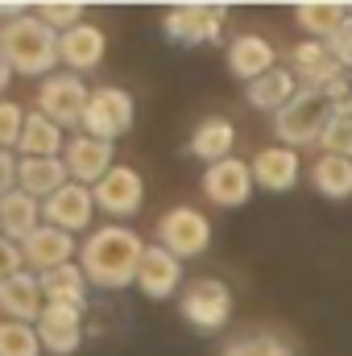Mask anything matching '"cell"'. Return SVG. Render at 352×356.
Returning a JSON list of instances; mask_svg holds the SVG:
<instances>
[{"label":"cell","mask_w":352,"mask_h":356,"mask_svg":"<svg viewBox=\"0 0 352 356\" xmlns=\"http://www.w3.org/2000/svg\"><path fill=\"white\" fill-rule=\"evenodd\" d=\"M253 166L241 162V158H224L216 166L203 170V195L216 203V207H245L249 195H253Z\"/></svg>","instance_id":"obj_11"},{"label":"cell","mask_w":352,"mask_h":356,"mask_svg":"<svg viewBox=\"0 0 352 356\" xmlns=\"http://www.w3.org/2000/svg\"><path fill=\"white\" fill-rule=\"evenodd\" d=\"M42 228V203L33 199V195H25V191H13V195H4L0 199V236H8V241H25L29 232H38Z\"/></svg>","instance_id":"obj_23"},{"label":"cell","mask_w":352,"mask_h":356,"mask_svg":"<svg viewBox=\"0 0 352 356\" xmlns=\"http://www.w3.org/2000/svg\"><path fill=\"white\" fill-rule=\"evenodd\" d=\"M220 356H294V348L278 336H245V340H232Z\"/></svg>","instance_id":"obj_32"},{"label":"cell","mask_w":352,"mask_h":356,"mask_svg":"<svg viewBox=\"0 0 352 356\" xmlns=\"http://www.w3.org/2000/svg\"><path fill=\"white\" fill-rule=\"evenodd\" d=\"M91 195H95L99 211H108L112 220H129L145 203V182H141V175L133 166H112L108 175L91 186Z\"/></svg>","instance_id":"obj_9"},{"label":"cell","mask_w":352,"mask_h":356,"mask_svg":"<svg viewBox=\"0 0 352 356\" xmlns=\"http://www.w3.org/2000/svg\"><path fill=\"white\" fill-rule=\"evenodd\" d=\"M332 112H336V108H332L319 91H298V95L273 116V133H278V141H286L290 149H298V145H319V137H323Z\"/></svg>","instance_id":"obj_3"},{"label":"cell","mask_w":352,"mask_h":356,"mask_svg":"<svg viewBox=\"0 0 352 356\" xmlns=\"http://www.w3.org/2000/svg\"><path fill=\"white\" fill-rule=\"evenodd\" d=\"M17 166H21V158L13 149H0V199L17 191Z\"/></svg>","instance_id":"obj_36"},{"label":"cell","mask_w":352,"mask_h":356,"mask_svg":"<svg viewBox=\"0 0 352 356\" xmlns=\"http://www.w3.org/2000/svg\"><path fill=\"white\" fill-rule=\"evenodd\" d=\"M232 145H237V129H232L228 116H207V120L191 133V154L203 158L207 166L232 158Z\"/></svg>","instance_id":"obj_24"},{"label":"cell","mask_w":352,"mask_h":356,"mask_svg":"<svg viewBox=\"0 0 352 356\" xmlns=\"http://www.w3.org/2000/svg\"><path fill=\"white\" fill-rule=\"evenodd\" d=\"M319 149L336 154V158H352V112H332V120L319 137Z\"/></svg>","instance_id":"obj_31"},{"label":"cell","mask_w":352,"mask_h":356,"mask_svg":"<svg viewBox=\"0 0 352 356\" xmlns=\"http://www.w3.org/2000/svg\"><path fill=\"white\" fill-rule=\"evenodd\" d=\"M83 8L88 4H79V0H46V4H33V13L63 38L67 29H75V25H83Z\"/></svg>","instance_id":"obj_30"},{"label":"cell","mask_w":352,"mask_h":356,"mask_svg":"<svg viewBox=\"0 0 352 356\" xmlns=\"http://www.w3.org/2000/svg\"><path fill=\"white\" fill-rule=\"evenodd\" d=\"M46 311V294H42V277L38 273H17L8 282H0V315L13 323H38Z\"/></svg>","instance_id":"obj_15"},{"label":"cell","mask_w":352,"mask_h":356,"mask_svg":"<svg viewBox=\"0 0 352 356\" xmlns=\"http://www.w3.org/2000/svg\"><path fill=\"white\" fill-rule=\"evenodd\" d=\"M311 182H315V191L328 195V199H349L352 195V158L323 154V158L311 166Z\"/></svg>","instance_id":"obj_28"},{"label":"cell","mask_w":352,"mask_h":356,"mask_svg":"<svg viewBox=\"0 0 352 356\" xmlns=\"http://www.w3.org/2000/svg\"><path fill=\"white\" fill-rule=\"evenodd\" d=\"M104 50H108V38H104V29L91 25V21L67 29V33L58 38V58H63V67H67L71 75L95 71V67L104 63Z\"/></svg>","instance_id":"obj_16"},{"label":"cell","mask_w":352,"mask_h":356,"mask_svg":"<svg viewBox=\"0 0 352 356\" xmlns=\"http://www.w3.org/2000/svg\"><path fill=\"white\" fill-rule=\"evenodd\" d=\"M13 67H8V58H4V50H0V99H4V91H8V83H13Z\"/></svg>","instance_id":"obj_37"},{"label":"cell","mask_w":352,"mask_h":356,"mask_svg":"<svg viewBox=\"0 0 352 356\" xmlns=\"http://www.w3.org/2000/svg\"><path fill=\"white\" fill-rule=\"evenodd\" d=\"M88 286H91V282H88V273H83V266H79V261L42 273V294H46V302L83 307V302H88Z\"/></svg>","instance_id":"obj_26"},{"label":"cell","mask_w":352,"mask_h":356,"mask_svg":"<svg viewBox=\"0 0 352 356\" xmlns=\"http://www.w3.org/2000/svg\"><path fill=\"white\" fill-rule=\"evenodd\" d=\"M99 207H95V195H91V186H79V182H67L58 195H50L46 203H42V224H50V228H63V232H83L91 224V216H95Z\"/></svg>","instance_id":"obj_12"},{"label":"cell","mask_w":352,"mask_h":356,"mask_svg":"<svg viewBox=\"0 0 352 356\" xmlns=\"http://www.w3.org/2000/svg\"><path fill=\"white\" fill-rule=\"evenodd\" d=\"M294 17H298V25L311 33V38H336V29L349 21V4H332V0H311V4H298L294 8Z\"/></svg>","instance_id":"obj_27"},{"label":"cell","mask_w":352,"mask_h":356,"mask_svg":"<svg viewBox=\"0 0 352 356\" xmlns=\"http://www.w3.org/2000/svg\"><path fill=\"white\" fill-rule=\"evenodd\" d=\"M67 129H58L50 116H42L38 108L25 112V129H21V141H17V154L21 158H63L67 149Z\"/></svg>","instance_id":"obj_22"},{"label":"cell","mask_w":352,"mask_h":356,"mask_svg":"<svg viewBox=\"0 0 352 356\" xmlns=\"http://www.w3.org/2000/svg\"><path fill=\"white\" fill-rule=\"evenodd\" d=\"M63 162H67L71 182H79V186H95L99 178L116 166V149H112L108 141H95V137H88V133H79V137L67 141Z\"/></svg>","instance_id":"obj_14"},{"label":"cell","mask_w":352,"mask_h":356,"mask_svg":"<svg viewBox=\"0 0 352 356\" xmlns=\"http://www.w3.org/2000/svg\"><path fill=\"white\" fill-rule=\"evenodd\" d=\"M42 336L33 323H13L0 319V356H42Z\"/></svg>","instance_id":"obj_29"},{"label":"cell","mask_w":352,"mask_h":356,"mask_svg":"<svg viewBox=\"0 0 352 356\" xmlns=\"http://www.w3.org/2000/svg\"><path fill=\"white\" fill-rule=\"evenodd\" d=\"M178 311L191 327L199 332H220L232 315V290L220 282V277H195L182 298H178Z\"/></svg>","instance_id":"obj_5"},{"label":"cell","mask_w":352,"mask_h":356,"mask_svg":"<svg viewBox=\"0 0 352 356\" xmlns=\"http://www.w3.org/2000/svg\"><path fill=\"white\" fill-rule=\"evenodd\" d=\"M290 63H294L290 71H294V79H298L303 91H323L328 83H336L344 75V67L332 58L328 42H303V46H294Z\"/></svg>","instance_id":"obj_17"},{"label":"cell","mask_w":352,"mask_h":356,"mask_svg":"<svg viewBox=\"0 0 352 356\" xmlns=\"http://www.w3.org/2000/svg\"><path fill=\"white\" fill-rule=\"evenodd\" d=\"M145 249L150 245L133 228L104 224V228H95L88 241L79 245V266H83L91 286H99V290H125V286L137 282V269H141Z\"/></svg>","instance_id":"obj_1"},{"label":"cell","mask_w":352,"mask_h":356,"mask_svg":"<svg viewBox=\"0 0 352 356\" xmlns=\"http://www.w3.org/2000/svg\"><path fill=\"white\" fill-rule=\"evenodd\" d=\"M88 99L91 91L83 83V75H71V71H54L38 83V112L50 116L58 129H83Z\"/></svg>","instance_id":"obj_4"},{"label":"cell","mask_w":352,"mask_h":356,"mask_svg":"<svg viewBox=\"0 0 352 356\" xmlns=\"http://www.w3.org/2000/svg\"><path fill=\"white\" fill-rule=\"evenodd\" d=\"M273 67H278V54H273V46L265 42L262 33H241V38L228 46V71H232L237 79H245V83L269 75Z\"/></svg>","instance_id":"obj_21"},{"label":"cell","mask_w":352,"mask_h":356,"mask_svg":"<svg viewBox=\"0 0 352 356\" xmlns=\"http://www.w3.org/2000/svg\"><path fill=\"white\" fill-rule=\"evenodd\" d=\"M67 182H71V175H67L63 158H21V166H17V191L33 195L38 203L58 195Z\"/></svg>","instance_id":"obj_19"},{"label":"cell","mask_w":352,"mask_h":356,"mask_svg":"<svg viewBox=\"0 0 352 356\" xmlns=\"http://www.w3.org/2000/svg\"><path fill=\"white\" fill-rule=\"evenodd\" d=\"M21 129H25V112H21V104L0 99V149H13V154H17Z\"/></svg>","instance_id":"obj_33"},{"label":"cell","mask_w":352,"mask_h":356,"mask_svg":"<svg viewBox=\"0 0 352 356\" xmlns=\"http://www.w3.org/2000/svg\"><path fill=\"white\" fill-rule=\"evenodd\" d=\"M0 50L17 75H42L46 79L63 63L58 58V33L38 13H25V17L0 25Z\"/></svg>","instance_id":"obj_2"},{"label":"cell","mask_w":352,"mask_h":356,"mask_svg":"<svg viewBox=\"0 0 352 356\" xmlns=\"http://www.w3.org/2000/svg\"><path fill=\"white\" fill-rule=\"evenodd\" d=\"M137 286L145 298H170L178 286H182V261H178L170 249L162 245H150L145 257H141V269H137Z\"/></svg>","instance_id":"obj_18"},{"label":"cell","mask_w":352,"mask_h":356,"mask_svg":"<svg viewBox=\"0 0 352 356\" xmlns=\"http://www.w3.org/2000/svg\"><path fill=\"white\" fill-rule=\"evenodd\" d=\"M224 21H228V8L224 4H175L166 13L162 29L175 42H182V46H207V42L220 38Z\"/></svg>","instance_id":"obj_8"},{"label":"cell","mask_w":352,"mask_h":356,"mask_svg":"<svg viewBox=\"0 0 352 356\" xmlns=\"http://www.w3.org/2000/svg\"><path fill=\"white\" fill-rule=\"evenodd\" d=\"M298 91H303V88H298L294 71H286V67H273L269 75L253 79L245 95H249V104H253V108H262V112H273V116H278V112H282V108H286V104H290Z\"/></svg>","instance_id":"obj_25"},{"label":"cell","mask_w":352,"mask_h":356,"mask_svg":"<svg viewBox=\"0 0 352 356\" xmlns=\"http://www.w3.org/2000/svg\"><path fill=\"white\" fill-rule=\"evenodd\" d=\"M75 257H79L75 236L63 232V228H50V224H42L38 232H29L21 241V261H25V269H33L38 277L50 273V269H58V266H71Z\"/></svg>","instance_id":"obj_10"},{"label":"cell","mask_w":352,"mask_h":356,"mask_svg":"<svg viewBox=\"0 0 352 356\" xmlns=\"http://www.w3.org/2000/svg\"><path fill=\"white\" fill-rule=\"evenodd\" d=\"M21 269H25V261H21V245L8 241V236H0V282L17 277Z\"/></svg>","instance_id":"obj_34"},{"label":"cell","mask_w":352,"mask_h":356,"mask_svg":"<svg viewBox=\"0 0 352 356\" xmlns=\"http://www.w3.org/2000/svg\"><path fill=\"white\" fill-rule=\"evenodd\" d=\"M249 166H253V182L262 191H290L298 182V170H303L298 149H290V145H265Z\"/></svg>","instance_id":"obj_20"},{"label":"cell","mask_w":352,"mask_h":356,"mask_svg":"<svg viewBox=\"0 0 352 356\" xmlns=\"http://www.w3.org/2000/svg\"><path fill=\"white\" fill-rule=\"evenodd\" d=\"M133 129V95L125 88H95L83 112V133L95 141H116Z\"/></svg>","instance_id":"obj_6"},{"label":"cell","mask_w":352,"mask_h":356,"mask_svg":"<svg viewBox=\"0 0 352 356\" xmlns=\"http://www.w3.org/2000/svg\"><path fill=\"white\" fill-rule=\"evenodd\" d=\"M42 336V348L54 356H71L83 344V307H63V302H46L42 319L33 323Z\"/></svg>","instance_id":"obj_13"},{"label":"cell","mask_w":352,"mask_h":356,"mask_svg":"<svg viewBox=\"0 0 352 356\" xmlns=\"http://www.w3.org/2000/svg\"><path fill=\"white\" fill-rule=\"evenodd\" d=\"M158 245L170 249L178 261L199 257V253H207V245H211V224H207V216L195 211V207H170V211L158 220Z\"/></svg>","instance_id":"obj_7"},{"label":"cell","mask_w":352,"mask_h":356,"mask_svg":"<svg viewBox=\"0 0 352 356\" xmlns=\"http://www.w3.org/2000/svg\"><path fill=\"white\" fill-rule=\"evenodd\" d=\"M328 50H332V58L340 67H352V17L336 29V38H328Z\"/></svg>","instance_id":"obj_35"}]
</instances>
